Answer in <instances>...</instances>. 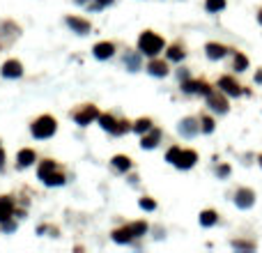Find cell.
I'll return each instance as SVG.
<instances>
[{
    "label": "cell",
    "mask_w": 262,
    "mask_h": 253,
    "mask_svg": "<svg viewBox=\"0 0 262 253\" xmlns=\"http://www.w3.org/2000/svg\"><path fill=\"white\" fill-rule=\"evenodd\" d=\"M138 49H140V53H145V55H152V58H154V55H159L161 49H164V39L147 30V33H143V35H140Z\"/></svg>",
    "instance_id": "cell-1"
},
{
    "label": "cell",
    "mask_w": 262,
    "mask_h": 253,
    "mask_svg": "<svg viewBox=\"0 0 262 253\" xmlns=\"http://www.w3.org/2000/svg\"><path fill=\"white\" fill-rule=\"evenodd\" d=\"M55 129H58V122L53 120L51 115H42V118L35 120V124H33V136H35V138H49V136L55 134Z\"/></svg>",
    "instance_id": "cell-2"
},
{
    "label": "cell",
    "mask_w": 262,
    "mask_h": 253,
    "mask_svg": "<svg viewBox=\"0 0 262 253\" xmlns=\"http://www.w3.org/2000/svg\"><path fill=\"white\" fill-rule=\"evenodd\" d=\"M99 118V111H97V106H85L83 111H79V113L74 115V120H76V124H81V127H85V124H90L92 120H97Z\"/></svg>",
    "instance_id": "cell-3"
},
{
    "label": "cell",
    "mask_w": 262,
    "mask_h": 253,
    "mask_svg": "<svg viewBox=\"0 0 262 253\" xmlns=\"http://www.w3.org/2000/svg\"><path fill=\"white\" fill-rule=\"evenodd\" d=\"M218 87H221V92H223V95H230V97L242 95V90H239V83H237L235 79H230V76H223V79L218 81Z\"/></svg>",
    "instance_id": "cell-4"
},
{
    "label": "cell",
    "mask_w": 262,
    "mask_h": 253,
    "mask_svg": "<svg viewBox=\"0 0 262 253\" xmlns=\"http://www.w3.org/2000/svg\"><path fill=\"white\" fill-rule=\"evenodd\" d=\"M196 161H198V154H196L193 150H182V152H180V159L175 161V166L186 170V168H191Z\"/></svg>",
    "instance_id": "cell-5"
},
{
    "label": "cell",
    "mask_w": 262,
    "mask_h": 253,
    "mask_svg": "<svg viewBox=\"0 0 262 253\" xmlns=\"http://www.w3.org/2000/svg\"><path fill=\"white\" fill-rule=\"evenodd\" d=\"M207 101H210L212 111H216V113H226V111H228V101H226V97H223V95H216L214 90H212L210 95H207Z\"/></svg>",
    "instance_id": "cell-6"
},
{
    "label": "cell",
    "mask_w": 262,
    "mask_h": 253,
    "mask_svg": "<svg viewBox=\"0 0 262 253\" xmlns=\"http://www.w3.org/2000/svg\"><path fill=\"white\" fill-rule=\"evenodd\" d=\"M21 74H23V67H21L18 60H7L2 65V76H5V79H16Z\"/></svg>",
    "instance_id": "cell-7"
},
{
    "label": "cell",
    "mask_w": 262,
    "mask_h": 253,
    "mask_svg": "<svg viewBox=\"0 0 262 253\" xmlns=\"http://www.w3.org/2000/svg\"><path fill=\"white\" fill-rule=\"evenodd\" d=\"M253 191H251V189H239V191H237V207H242V210H246V207H251V205H253Z\"/></svg>",
    "instance_id": "cell-8"
},
{
    "label": "cell",
    "mask_w": 262,
    "mask_h": 253,
    "mask_svg": "<svg viewBox=\"0 0 262 253\" xmlns=\"http://www.w3.org/2000/svg\"><path fill=\"white\" fill-rule=\"evenodd\" d=\"M67 26H69L74 33H79V35H87V33H90V23L83 21V18L69 17V18H67Z\"/></svg>",
    "instance_id": "cell-9"
},
{
    "label": "cell",
    "mask_w": 262,
    "mask_h": 253,
    "mask_svg": "<svg viewBox=\"0 0 262 253\" xmlns=\"http://www.w3.org/2000/svg\"><path fill=\"white\" fill-rule=\"evenodd\" d=\"M115 53V46L111 42H99L95 46V58H99V60H106V58H111Z\"/></svg>",
    "instance_id": "cell-10"
},
{
    "label": "cell",
    "mask_w": 262,
    "mask_h": 253,
    "mask_svg": "<svg viewBox=\"0 0 262 253\" xmlns=\"http://www.w3.org/2000/svg\"><path fill=\"white\" fill-rule=\"evenodd\" d=\"M180 134H182V136H186V138L196 136V134H198V122H196L193 118H186V120H182V124H180Z\"/></svg>",
    "instance_id": "cell-11"
},
{
    "label": "cell",
    "mask_w": 262,
    "mask_h": 253,
    "mask_svg": "<svg viewBox=\"0 0 262 253\" xmlns=\"http://www.w3.org/2000/svg\"><path fill=\"white\" fill-rule=\"evenodd\" d=\"M12 214H14V202L9 198H0V223H5Z\"/></svg>",
    "instance_id": "cell-12"
},
{
    "label": "cell",
    "mask_w": 262,
    "mask_h": 253,
    "mask_svg": "<svg viewBox=\"0 0 262 253\" xmlns=\"http://www.w3.org/2000/svg\"><path fill=\"white\" fill-rule=\"evenodd\" d=\"M53 173H55V164H53V161H44L42 166L37 168V175H39V180H42L44 184L49 182V177H51Z\"/></svg>",
    "instance_id": "cell-13"
},
{
    "label": "cell",
    "mask_w": 262,
    "mask_h": 253,
    "mask_svg": "<svg viewBox=\"0 0 262 253\" xmlns=\"http://www.w3.org/2000/svg\"><path fill=\"white\" fill-rule=\"evenodd\" d=\"M159 138H161V131H159V129H152V134H149V136H143L140 145H143V150H152V148H157Z\"/></svg>",
    "instance_id": "cell-14"
},
{
    "label": "cell",
    "mask_w": 262,
    "mask_h": 253,
    "mask_svg": "<svg viewBox=\"0 0 262 253\" xmlns=\"http://www.w3.org/2000/svg\"><path fill=\"white\" fill-rule=\"evenodd\" d=\"M205 51H207V55H210L212 60H218V58H223V55L228 53V49L226 46H221V44H207Z\"/></svg>",
    "instance_id": "cell-15"
},
{
    "label": "cell",
    "mask_w": 262,
    "mask_h": 253,
    "mask_svg": "<svg viewBox=\"0 0 262 253\" xmlns=\"http://www.w3.org/2000/svg\"><path fill=\"white\" fill-rule=\"evenodd\" d=\"M147 69H149L152 76H166V74H168V65H166V62H161V60H152Z\"/></svg>",
    "instance_id": "cell-16"
},
{
    "label": "cell",
    "mask_w": 262,
    "mask_h": 253,
    "mask_svg": "<svg viewBox=\"0 0 262 253\" xmlns=\"http://www.w3.org/2000/svg\"><path fill=\"white\" fill-rule=\"evenodd\" d=\"M16 161H18V166H21V168L30 166V164L35 161V152H33V150H21V152H18Z\"/></svg>",
    "instance_id": "cell-17"
},
{
    "label": "cell",
    "mask_w": 262,
    "mask_h": 253,
    "mask_svg": "<svg viewBox=\"0 0 262 253\" xmlns=\"http://www.w3.org/2000/svg\"><path fill=\"white\" fill-rule=\"evenodd\" d=\"M113 166L115 170H120V173H127L131 168V161L129 157H124V154H117V157H113Z\"/></svg>",
    "instance_id": "cell-18"
},
{
    "label": "cell",
    "mask_w": 262,
    "mask_h": 253,
    "mask_svg": "<svg viewBox=\"0 0 262 253\" xmlns=\"http://www.w3.org/2000/svg\"><path fill=\"white\" fill-rule=\"evenodd\" d=\"M131 237H133V235H131L129 226L122 228V230H115V233H113V239L117 242V244H129V242H131Z\"/></svg>",
    "instance_id": "cell-19"
},
{
    "label": "cell",
    "mask_w": 262,
    "mask_h": 253,
    "mask_svg": "<svg viewBox=\"0 0 262 253\" xmlns=\"http://www.w3.org/2000/svg\"><path fill=\"white\" fill-rule=\"evenodd\" d=\"M216 221H218V214L214 210H205L200 214V223H202V226H214Z\"/></svg>",
    "instance_id": "cell-20"
},
{
    "label": "cell",
    "mask_w": 262,
    "mask_h": 253,
    "mask_svg": "<svg viewBox=\"0 0 262 253\" xmlns=\"http://www.w3.org/2000/svg\"><path fill=\"white\" fill-rule=\"evenodd\" d=\"M99 124H101V129L113 131L115 124H117V120H115L113 115H99Z\"/></svg>",
    "instance_id": "cell-21"
},
{
    "label": "cell",
    "mask_w": 262,
    "mask_h": 253,
    "mask_svg": "<svg viewBox=\"0 0 262 253\" xmlns=\"http://www.w3.org/2000/svg\"><path fill=\"white\" fill-rule=\"evenodd\" d=\"M129 230H131V235H133V237H140V235H145V233H147V223H143V221H138V223H131Z\"/></svg>",
    "instance_id": "cell-22"
},
{
    "label": "cell",
    "mask_w": 262,
    "mask_h": 253,
    "mask_svg": "<svg viewBox=\"0 0 262 253\" xmlns=\"http://www.w3.org/2000/svg\"><path fill=\"white\" fill-rule=\"evenodd\" d=\"M124 65L129 67V71H136L140 67V58L138 55H133V53H129V55L124 58Z\"/></svg>",
    "instance_id": "cell-23"
},
{
    "label": "cell",
    "mask_w": 262,
    "mask_h": 253,
    "mask_svg": "<svg viewBox=\"0 0 262 253\" xmlns=\"http://www.w3.org/2000/svg\"><path fill=\"white\" fill-rule=\"evenodd\" d=\"M246 67H248V58H246L244 53H235V69L244 71Z\"/></svg>",
    "instance_id": "cell-24"
},
{
    "label": "cell",
    "mask_w": 262,
    "mask_h": 253,
    "mask_svg": "<svg viewBox=\"0 0 262 253\" xmlns=\"http://www.w3.org/2000/svg\"><path fill=\"white\" fill-rule=\"evenodd\" d=\"M205 7H207V12H221V9H226V0H207Z\"/></svg>",
    "instance_id": "cell-25"
},
{
    "label": "cell",
    "mask_w": 262,
    "mask_h": 253,
    "mask_svg": "<svg viewBox=\"0 0 262 253\" xmlns=\"http://www.w3.org/2000/svg\"><path fill=\"white\" fill-rule=\"evenodd\" d=\"M149 129H152V120H147V118H143V120H138L133 124V131H138V134H145Z\"/></svg>",
    "instance_id": "cell-26"
},
{
    "label": "cell",
    "mask_w": 262,
    "mask_h": 253,
    "mask_svg": "<svg viewBox=\"0 0 262 253\" xmlns=\"http://www.w3.org/2000/svg\"><path fill=\"white\" fill-rule=\"evenodd\" d=\"M184 58V51L180 49V46H170L168 49V60H173V62H180Z\"/></svg>",
    "instance_id": "cell-27"
},
{
    "label": "cell",
    "mask_w": 262,
    "mask_h": 253,
    "mask_svg": "<svg viewBox=\"0 0 262 253\" xmlns=\"http://www.w3.org/2000/svg\"><path fill=\"white\" fill-rule=\"evenodd\" d=\"M180 152H182V150H180V148H170V150H168V154H166V161H170V164H175V161L180 159Z\"/></svg>",
    "instance_id": "cell-28"
},
{
    "label": "cell",
    "mask_w": 262,
    "mask_h": 253,
    "mask_svg": "<svg viewBox=\"0 0 262 253\" xmlns=\"http://www.w3.org/2000/svg\"><path fill=\"white\" fill-rule=\"evenodd\" d=\"M124 131H129V122H117V124H115V129L111 131V134H115V136H122Z\"/></svg>",
    "instance_id": "cell-29"
},
{
    "label": "cell",
    "mask_w": 262,
    "mask_h": 253,
    "mask_svg": "<svg viewBox=\"0 0 262 253\" xmlns=\"http://www.w3.org/2000/svg\"><path fill=\"white\" fill-rule=\"evenodd\" d=\"M202 131H205V134L214 131V120H212V118H202Z\"/></svg>",
    "instance_id": "cell-30"
},
{
    "label": "cell",
    "mask_w": 262,
    "mask_h": 253,
    "mask_svg": "<svg viewBox=\"0 0 262 253\" xmlns=\"http://www.w3.org/2000/svg\"><path fill=\"white\" fill-rule=\"evenodd\" d=\"M140 207H143V210H154V207H157V202L152 201V198H143V201H140Z\"/></svg>",
    "instance_id": "cell-31"
},
{
    "label": "cell",
    "mask_w": 262,
    "mask_h": 253,
    "mask_svg": "<svg viewBox=\"0 0 262 253\" xmlns=\"http://www.w3.org/2000/svg\"><path fill=\"white\" fill-rule=\"evenodd\" d=\"M226 175H230V166H221L218 168V177H226Z\"/></svg>",
    "instance_id": "cell-32"
},
{
    "label": "cell",
    "mask_w": 262,
    "mask_h": 253,
    "mask_svg": "<svg viewBox=\"0 0 262 253\" xmlns=\"http://www.w3.org/2000/svg\"><path fill=\"white\" fill-rule=\"evenodd\" d=\"M111 2H113V0H97V5H99V7H106V5H111Z\"/></svg>",
    "instance_id": "cell-33"
},
{
    "label": "cell",
    "mask_w": 262,
    "mask_h": 253,
    "mask_svg": "<svg viewBox=\"0 0 262 253\" xmlns=\"http://www.w3.org/2000/svg\"><path fill=\"white\" fill-rule=\"evenodd\" d=\"M5 164V152H2V148H0V166Z\"/></svg>",
    "instance_id": "cell-34"
},
{
    "label": "cell",
    "mask_w": 262,
    "mask_h": 253,
    "mask_svg": "<svg viewBox=\"0 0 262 253\" xmlns=\"http://www.w3.org/2000/svg\"><path fill=\"white\" fill-rule=\"evenodd\" d=\"M258 21H260V23H262V9H260V14H258Z\"/></svg>",
    "instance_id": "cell-35"
},
{
    "label": "cell",
    "mask_w": 262,
    "mask_h": 253,
    "mask_svg": "<svg viewBox=\"0 0 262 253\" xmlns=\"http://www.w3.org/2000/svg\"><path fill=\"white\" fill-rule=\"evenodd\" d=\"M76 2H85V0H76Z\"/></svg>",
    "instance_id": "cell-36"
},
{
    "label": "cell",
    "mask_w": 262,
    "mask_h": 253,
    "mask_svg": "<svg viewBox=\"0 0 262 253\" xmlns=\"http://www.w3.org/2000/svg\"><path fill=\"white\" fill-rule=\"evenodd\" d=\"M260 166H262V157H260Z\"/></svg>",
    "instance_id": "cell-37"
}]
</instances>
